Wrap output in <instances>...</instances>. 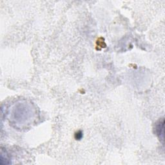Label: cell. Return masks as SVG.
Returning a JSON list of instances; mask_svg holds the SVG:
<instances>
[{"label":"cell","instance_id":"6da1fadb","mask_svg":"<svg viewBox=\"0 0 165 165\" xmlns=\"http://www.w3.org/2000/svg\"><path fill=\"white\" fill-rule=\"evenodd\" d=\"M163 123H164V122H163V120L162 122H160V123H159V125H158V126H157V134L158 135H159V137H161V135H162V137L163 138V135H164V132H163V131H164V127H163Z\"/></svg>","mask_w":165,"mask_h":165}]
</instances>
